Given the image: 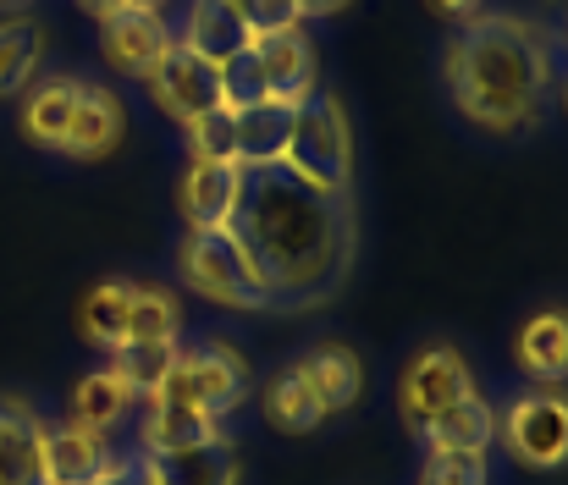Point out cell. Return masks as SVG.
Segmentation results:
<instances>
[{
	"instance_id": "6da1fadb",
	"label": "cell",
	"mask_w": 568,
	"mask_h": 485,
	"mask_svg": "<svg viewBox=\"0 0 568 485\" xmlns=\"http://www.w3.org/2000/svg\"><path fill=\"white\" fill-rule=\"evenodd\" d=\"M232 232L248 249L254 271L265 276L271 304L287 315L326 304L348 282L354 249H359L354 199H321V193L298 188L287 171L243 176Z\"/></svg>"
},
{
	"instance_id": "7a4b0ae2",
	"label": "cell",
	"mask_w": 568,
	"mask_h": 485,
	"mask_svg": "<svg viewBox=\"0 0 568 485\" xmlns=\"http://www.w3.org/2000/svg\"><path fill=\"white\" fill-rule=\"evenodd\" d=\"M442 78L458 117L491 139H525L547 117V94L558 83L552 44L536 17L519 11H475L442 50Z\"/></svg>"
},
{
	"instance_id": "3957f363",
	"label": "cell",
	"mask_w": 568,
	"mask_h": 485,
	"mask_svg": "<svg viewBox=\"0 0 568 485\" xmlns=\"http://www.w3.org/2000/svg\"><path fill=\"white\" fill-rule=\"evenodd\" d=\"M276 171H287L321 199H354V128L337 94H315L293 111V133Z\"/></svg>"
},
{
	"instance_id": "277c9868",
	"label": "cell",
	"mask_w": 568,
	"mask_h": 485,
	"mask_svg": "<svg viewBox=\"0 0 568 485\" xmlns=\"http://www.w3.org/2000/svg\"><path fill=\"white\" fill-rule=\"evenodd\" d=\"M178 276H183V287H189L193 299H204L215 310H232V315L276 310L265 276L254 271V260H248V249L237 243L232 226L183 232V243H178Z\"/></svg>"
},
{
	"instance_id": "5b68a950",
	"label": "cell",
	"mask_w": 568,
	"mask_h": 485,
	"mask_svg": "<svg viewBox=\"0 0 568 485\" xmlns=\"http://www.w3.org/2000/svg\"><path fill=\"white\" fill-rule=\"evenodd\" d=\"M248 392H254L248 358L232 342L210 336V342H178V364L150 403H178V408H199L210 420H226L243 408Z\"/></svg>"
},
{
	"instance_id": "8992f818",
	"label": "cell",
	"mask_w": 568,
	"mask_h": 485,
	"mask_svg": "<svg viewBox=\"0 0 568 485\" xmlns=\"http://www.w3.org/2000/svg\"><path fill=\"white\" fill-rule=\"evenodd\" d=\"M497 442L530 475H552L568 458V403L558 386H525L497 408Z\"/></svg>"
},
{
	"instance_id": "52a82bcc",
	"label": "cell",
	"mask_w": 568,
	"mask_h": 485,
	"mask_svg": "<svg viewBox=\"0 0 568 485\" xmlns=\"http://www.w3.org/2000/svg\"><path fill=\"white\" fill-rule=\"evenodd\" d=\"M469 392H475L469 358H464L453 342H425V347L403 364V375H397V414H403V425H408L414 436H425L430 420L447 414V408H453L458 397H469Z\"/></svg>"
},
{
	"instance_id": "ba28073f",
	"label": "cell",
	"mask_w": 568,
	"mask_h": 485,
	"mask_svg": "<svg viewBox=\"0 0 568 485\" xmlns=\"http://www.w3.org/2000/svg\"><path fill=\"white\" fill-rule=\"evenodd\" d=\"M144 89H150V100H155L178 128H189L193 117H204V111L221 105V67L204 61V55H193L183 39H172L166 55L144 72Z\"/></svg>"
},
{
	"instance_id": "9c48e42d",
	"label": "cell",
	"mask_w": 568,
	"mask_h": 485,
	"mask_svg": "<svg viewBox=\"0 0 568 485\" xmlns=\"http://www.w3.org/2000/svg\"><path fill=\"white\" fill-rule=\"evenodd\" d=\"M133 464V447H116L105 431L89 425H50L44 431V485H105Z\"/></svg>"
},
{
	"instance_id": "30bf717a",
	"label": "cell",
	"mask_w": 568,
	"mask_h": 485,
	"mask_svg": "<svg viewBox=\"0 0 568 485\" xmlns=\"http://www.w3.org/2000/svg\"><path fill=\"white\" fill-rule=\"evenodd\" d=\"M172 39H178L172 22H166L161 11H150V6H122V11L100 17V55H105V67L122 72V78H144V72L166 55Z\"/></svg>"
},
{
	"instance_id": "8fae6325",
	"label": "cell",
	"mask_w": 568,
	"mask_h": 485,
	"mask_svg": "<svg viewBox=\"0 0 568 485\" xmlns=\"http://www.w3.org/2000/svg\"><path fill=\"white\" fill-rule=\"evenodd\" d=\"M78 89H83V78L78 72H39L17 100V133L33 144V150H61V139H67V122H72V105H78Z\"/></svg>"
},
{
	"instance_id": "7c38bea8",
	"label": "cell",
	"mask_w": 568,
	"mask_h": 485,
	"mask_svg": "<svg viewBox=\"0 0 568 485\" xmlns=\"http://www.w3.org/2000/svg\"><path fill=\"white\" fill-rule=\"evenodd\" d=\"M122 133H128L122 100H116L111 89H100V83L83 78L78 105H72V122H67V139H61L55 155H67V161H105V155L122 144Z\"/></svg>"
},
{
	"instance_id": "4fadbf2b",
	"label": "cell",
	"mask_w": 568,
	"mask_h": 485,
	"mask_svg": "<svg viewBox=\"0 0 568 485\" xmlns=\"http://www.w3.org/2000/svg\"><path fill=\"white\" fill-rule=\"evenodd\" d=\"M243 165L232 161H189L183 171V221L189 232H215V226H232L237 215V199H243Z\"/></svg>"
},
{
	"instance_id": "5bb4252c",
	"label": "cell",
	"mask_w": 568,
	"mask_h": 485,
	"mask_svg": "<svg viewBox=\"0 0 568 485\" xmlns=\"http://www.w3.org/2000/svg\"><path fill=\"white\" fill-rule=\"evenodd\" d=\"M44 431L28 397H0V485H44Z\"/></svg>"
},
{
	"instance_id": "9a60e30c",
	"label": "cell",
	"mask_w": 568,
	"mask_h": 485,
	"mask_svg": "<svg viewBox=\"0 0 568 485\" xmlns=\"http://www.w3.org/2000/svg\"><path fill=\"white\" fill-rule=\"evenodd\" d=\"M293 370L310 381V392L321 397L326 414H348L365 397V364H359V353L348 342H310L293 358Z\"/></svg>"
},
{
	"instance_id": "2e32d148",
	"label": "cell",
	"mask_w": 568,
	"mask_h": 485,
	"mask_svg": "<svg viewBox=\"0 0 568 485\" xmlns=\"http://www.w3.org/2000/svg\"><path fill=\"white\" fill-rule=\"evenodd\" d=\"M254 50H260V61H265V83H271V100H282V105H304V100H315L321 89V55H315V44H310V33L304 28H293V33H271V39H254Z\"/></svg>"
},
{
	"instance_id": "e0dca14e",
	"label": "cell",
	"mask_w": 568,
	"mask_h": 485,
	"mask_svg": "<svg viewBox=\"0 0 568 485\" xmlns=\"http://www.w3.org/2000/svg\"><path fill=\"white\" fill-rule=\"evenodd\" d=\"M139 464H144L150 485H237L243 481V458H237L232 436L189 447V453H161V458L139 453Z\"/></svg>"
},
{
	"instance_id": "ac0fdd59",
	"label": "cell",
	"mask_w": 568,
	"mask_h": 485,
	"mask_svg": "<svg viewBox=\"0 0 568 485\" xmlns=\"http://www.w3.org/2000/svg\"><path fill=\"white\" fill-rule=\"evenodd\" d=\"M221 436H226V420H210V414L178 408V403H144V420H139V453L144 458L189 453V447L221 442Z\"/></svg>"
},
{
	"instance_id": "d6986e66",
	"label": "cell",
	"mask_w": 568,
	"mask_h": 485,
	"mask_svg": "<svg viewBox=\"0 0 568 485\" xmlns=\"http://www.w3.org/2000/svg\"><path fill=\"white\" fill-rule=\"evenodd\" d=\"M419 442H425V453H491V442H497V403L480 397V386H475L447 414H436Z\"/></svg>"
},
{
	"instance_id": "ffe728a7",
	"label": "cell",
	"mask_w": 568,
	"mask_h": 485,
	"mask_svg": "<svg viewBox=\"0 0 568 485\" xmlns=\"http://www.w3.org/2000/svg\"><path fill=\"white\" fill-rule=\"evenodd\" d=\"M293 111H298V105H282V100H265V105L232 111L237 165H243V171H276V165H282L287 133H293Z\"/></svg>"
},
{
	"instance_id": "44dd1931",
	"label": "cell",
	"mask_w": 568,
	"mask_h": 485,
	"mask_svg": "<svg viewBox=\"0 0 568 485\" xmlns=\"http://www.w3.org/2000/svg\"><path fill=\"white\" fill-rule=\"evenodd\" d=\"M514 364L530 375V386H558L568 370V321L564 310H541L519 325L514 336Z\"/></svg>"
},
{
	"instance_id": "7402d4cb",
	"label": "cell",
	"mask_w": 568,
	"mask_h": 485,
	"mask_svg": "<svg viewBox=\"0 0 568 485\" xmlns=\"http://www.w3.org/2000/svg\"><path fill=\"white\" fill-rule=\"evenodd\" d=\"M178 39L189 44L193 55L215 61V67L226 55H237L243 44H254V33L243 28V17H237L232 0H189V17H183V33Z\"/></svg>"
},
{
	"instance_id": "603a6c76",
	"label": "cell",
	"mask_w": 568,
	"mask_h": 485,
	"mask_svg": "<svg viewBox=\"0 0 568 485\" xmlns=\"http://www.w3.org/2000/svg\"><path fill=\"white\" fill-rule=\"evenodd\" d=\"M44 72V22L28 11L0 17V100H17Z\"/></svg>"
},
{
	"instance_id": "cb8c5ba5",
	"label": "cell",
	"mask_w": 568,
	"mask_h": 485,
	"mask_svg": "<svg viewBox=\"0 0 568 485\" xmlns=\"http://www.w3.org/2000/svg\"><path fill=\"white\" fill-rule=\"evenodd\" d=\"M133 403H139V392L116 375V364H100V370L78 375V386H72V425H89V431L111 436L133 414Z\"/></svg>"
},
{
	"instance_id": "d4e9b609",
	"label": "cell",
	"mask_w": 568,
	"mask_h": 485,
	"mask_svg": "<svg viewBox=\"0 0 568 485\" xmlns=\"http://www.w3.org/2000/svg\"><path fill=\"white\" fill-rule=\"evenodd\" d=\"M260 408H265V420H271L282 436H315V431L332 420V414L321 408V397L310 392V381H304L293 364H282V370L265 381Z\"/></svg>"
},
{
	"instance_id": "484cf974",
	"label": "cell",
	"mask_w": 568,
	"mask_h": 485,
	"mask_svg": "<svg viewBox=\"0 0 568 485\" xmlns=\"http://www.w3.org/2000/svg\"><path fill=\"white\" fill-rule=\"evenodd\" d=\"M128 304H133V282H122V276L94 282V287L83 293V304H78L83 342H94V347H105V353L128 347Z\"/></svg>"
},
{
	"instance_id": "4316f807",
	"label": "cell",
	"mask_w": 568,
	"mask_h": 485,
	"mask_svg": "<svg viewBox=\"0 0 568 485\" xmlns=\"http://www.w3.org/2000/svg\"><path fill=\"white\" fill-rule=\"evenodd\" d=\"M128 342H183V299L155 282H133Z\"/></svg>"
},
{
	"instance_id": "83f0119b",
	"label": "cell",
	"mask_w": 568,
	"mask_h": 485,
	"mask_svg": "<svg viewBox=\"0 0 568 485\" xmlns=\"http://www.w3.org/2000/svg\"><path fill=\"white\" fill-rule=\"evenodd\" d=\"M111 364L139 392V403H150L161 392V381L172 375V364H178V342H128V347L111 353Z\"/></svg>"
},
{
	"instance_id": "f1b7e54d",
	"label": "cell",
	"mask_w": 568,
	"mask_h": 485,
	"mask_svg": "<svg viewBox=\"0 0 568 485\" xmlns=\"http://www.w3.org/2000/svg\"><path fill=\"white\" fill-rule=\"evenodd\" d=\"M271 100V83H265V61L254 44H243L237 55L221 61V105L226 111H248V105H265Z\"/></svg>"
},
{
	"instance_id": "f546056e",
	"label": "cell",
	"mask_w": 568,
	"mask_h": 485,
	"mask_svg": "<svg viewBox=\"0 0 568 485\" xmlns=\"http://www.w3.org/2000/svg\"><path fill=\"white\" fill-rule=\"evenodd\" d=\"M183 144H189V161H232L237 165V133H232V111L215 105L204 117H193L183 128Z\"/></svg>"
},
{
	"instance_id": "4dcf8cb0",
	"label": "cell",
	"mask_w": 568,
	"mask_h": 485,
	"mask_svg": "<svg viewBox=\"0 0 568 485\" xmlns=\"http://www.w3.org/2000/svg\"><path fill=\"white\" fill-rule=\"evenodd\" d=\"M419 485H491L486 453H425Z\"/></svg>"
},
{
	"instance_id": "1f68e13d",
	"label": "cell",
	"mask_w": 568,
	"mask_h": 485,
	"mask_svg": "<svg viewBox=\"0 0 568 485\" xmlns=\"http://www.w3.org/2000/svg\"><path fill=\"white\" fill-rule=\"evenodd\" d=\"M232 6H237V17H243V28H248L254 39H271V33H293V28H304L298 0H232Z\"/></svg>"
},
{
	"instance_id": "d6a6232c",
	"label": "cell",
	"mask_w": 568,
	"mask_h": 485,
	"mask_svg": "<svg viewBox=\"0 0 568 485\" xmlns=\"http://www.w3.org/2000/svg\"><path fill=\"white\" fill-rule=\"evenodd\" d=\"M354 0H298V17L310 22V17H337V11H348Z\"/></svg>"
},
{
	"instance_id": "836d02e7",
	"label": "cell",
	"mask_w": 568,
	"mask_h": 485,
	"mask_svg": "<svg viewBox=\"0 0 568 485\" xmlns=\"http://www.w3.org/2000/svg\"><path fill=\"white\" fill-rule=\"evenodd\" d=\"M430 11H442V17H475L480 0H430Z\"/></svg>"
},
{
	"instance_id": "e575fe53",
	"label": "cell",
	"mask_w": 568,
	"mask_h": 485,
	"mask_svg": "<svg viewBox=\"0 0 568 485\" xmlns=\"http://www.w3.org/2000/svg\"><path fill=\"white\" fill-rule=\"evenodd\" d=\"M89 17H111V11H122V6H133V0H78Z\"/></svg>"
},
{
	"instance_id": "d590c367",
	"label": "cell",
	"mask_w": 568,
	"mask_h": 485,
	"mask_svg": "<svg viewBox=\"0 0 568 485\" xmlns=\"http://www.w3.org/2000/svg\"><path fill=\"white\" fill-rule=\"evenodd\" d=\"M22 6H28V0H0V11H22Z\"/></svg>"
},
{
	"instance_id": "8d00e7d4",
	"label": "cell",
	"mask_w": 568,
	"mask_h": 485,
	"mask_svg": "<svg viewBox=\"0 0 568 485\" xmlns=\"http://www.w3.org/2000/svg\"><path fill=\"white\" fill-rule=\"evenodd\" d=\"M133 6H150V11H161V6H166V0H133Z\"/></svg>"
}]
</instances>
